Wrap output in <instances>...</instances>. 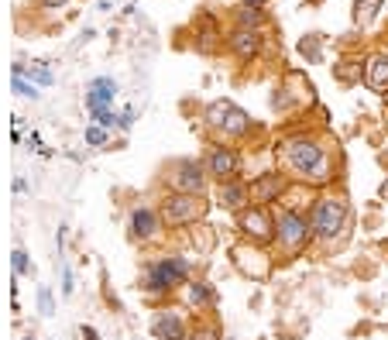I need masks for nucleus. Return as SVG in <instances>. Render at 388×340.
I'll use <instances>...</instances> for the list:
<instances>
[{
	"label": "nucleus",
	"instance_id": "f257e3e1",
	"mask_svg": "<svg viewBox=\"0 0 388 340\" xmlns=\"http://www.w3.org/2000/svg\"><path fill=\"white\" fill-rule=\"evenodd\" d=\"M285 158H289L292 172H299L302 179H313V182H323V179H326V172H330L326 151H323L316 141H306V138H295V141H289V148H285Z\"/></svg>",
	"mask_w": 388,
	"mask_h": 340
},
{
	"label": "nucleus",
	"instance_id": "f03ea898",
	"mask_svg": "<svg viewBox=\"0 0 388 340\" xmlns=\"http://www.w3.org/2000/svg\"><path fill=\"white\" fill-rule=\"evenodd\" d=\"M206 213V199L203 196H193V193H175L165 199L162 206V217L169 227H182V223H193Z\"/></svg>",
	"mask_w": 388,
	"mask_h": 340
},
{
	"label": "nucleus",
	"instance_id": "7ed1b4c3",
	"mask_svg": "<svg viewBox=\"0 0 388 340\" xmlns=\"http://www.w3.org/2000/svg\"><path fill=\"white\" fill-rule=\"evenodd\" d=\"M186 275H189V265H186L182 258H162V261H155V265L148 268L145 285H148L151 292H169V289L182 285Z\"/></svg>",
	"mask_w": 388,
	"mask_h": 340
},
{
	"label": "nucleus",
	"instance_id": "20e7f679",
	"mask_svg": "<svg viewBox=\"0 0 388 340\" xmlns=\"http://www.w3.org/2000/svg\"><path fill=\"white\" fill-rule=\"evenodd\" d=\"M309 230H313V223H309L302 213H295V210H285V213L278 217V244H282L289 254H299V251L309 244Z\"/></svg>",
	"mask_w": 388,
	"mask_h": 340
},
{
	"label": "nucleus",
	"instance_id": "39448f33",
	"mask_svg": "<svg viewBox=\"0 0 388 340\" xmlns=\"http://www.w3.org/2000/svg\"><path fill=\"white\" fill-rule=\"evenodd\" d=\"M343 220H347V203L343 199H319L316 217H313V230L319 237H333V234L343 230Z\"/></svg>",
	"mask_w": 388,
	"mask_h": 340
},
{
	"label": "nucleus",
	"instance_id": "423d86ee",
	"mask_svg": "<svg viewBox=\"0 0 388 340\" xmlns=\"http://www.w3.org/2000/svg\"><path fill=\"white\" fill-rule=\"evenodd\" d=\"M206 121H210L213 127H223V134H244V131H247V114L237 110L230 100H217V104H210Z\"/></svg>",
	"mask_w": 388,
	"mask_h": 340
},
{
	"label": "nucleus",
	"instance_id": "0eeeda50",
	"mask_svg": "<svg viewBox=\"0 0 388 340\" xmlns=\"http://www.w3.org/2000/svg\"><path fill=\"white\" fill-rule=\"evenodd\" d=\"M237 223H241V230H244L247 237H254V241H271V237H275V223H271V217H268L265 206L241 210Z\"/></svg>",
	"mask_w": 388,
	"mask_h": 340
},
{
	"label": "nucleus",
	"instance_id": "6e6552de",
	"mask_svg": "<svg viewBox=\"0 0 388 340\" xmlns=\"http://www.w3.org/2000/svg\"><path fill=\"white\" fill-rule=\"evenodd\" d=\"M172 186L179 193H193V196H203L206 189V175H203V165L199 162H179L175 165V175H172Z\"/></svg>",
	"mask_w": 388,
	"mask_h": 340
},
{
	"label": "nucleus",
	"instance_id": "1a4fd4ad",
	"mask_svg": "<svg viewBox=\"0 0 388 340\" xmlns=\"http://www.w3.org/2000/svg\"><path fill=\"white\" fill-rule=\"evenodd\" d=\"M206 172L217 175L220 182H234V175L241 172V158L230 148H213L210 158H206Z\"/></svg>",
	"mask_w": 388,
	"mask_h": 340
},
{
	"label": "nucleus",
	"instance_id": "9d476101",
	"mask_svg": "<svg viewBox=\"0 0 388 340\" xmlns=\"http://www.w3.org/2000/svg\"><path fill=\"white\" fill-rule=\"evenodd\" d=\"M114 97H117V83H114L110 76H100V80H93L90 90H86V110H90V114L110 110Z\"/></svg>",
	"mask_w": 388,
	"mask_h": 340
},
{
	"label": "nucleus",
	"instance_id": "9b49d317",
	"mask_svg": "<svg viewBox=\"0 0 388 340\" xmlns=\"http://www.w3.org/2000/svg\"><path fill=\"white\" fill-rule=\"evenodd\" d=\"M158 217H155V210H148V206H134L131 210V234L134 237H141V241H148V237H155L158 234Z\"/></svg>",
	"mask_w": 388,
	"mask_h": 340
},
{
	"label": "nucleus",
	"instance_id": "f8f14e48",
	"mask_svg": "<svg viewBox=\"0 0 388 340\" xmlns=\"http://www.w3.org/2000/svg\"><path fill=\"white\" fill-rule=\"evenodd\" d=\"M151 333L158 340H186V330H182V319L175 313H158L151 319Z\"/></svg>",
	"mask_w": 388,
	"mask_h": 340
},
{
	"label": "nucleus",
	"instance_id": "ddd939ff",
	"mask_svg": "<svg viewBox=\"0 0 388 340\" xmlns=\"http://www.w3.org/2000/svg\"><path fill=\"white\" fill-rule=\"evenodd\" d=\"M230 49L237 52V59H254L258 56V49H261V35L258 32H247V28H237L234 32V38H230Z\"/></svg>",
	"mask_w": 388,
	"mask_h": 340
},
{
	"label": "nucleus",
	"instance_id": "4468645a",
	"mask_svg": "<svg viewBox=\"0 0 388 340\" xmlns=\"http://www.w3.org/2000/svg\"><path fill=\"white\" fill-rule=\"evenodd\" d=\"M285 189V182H282V175H261V179H254L251 182V196H254V203H271V199H278V193Z\"/></svg>",
	"mask_w": 388,
	"mask_h": 340
},
{
	"label": "nucleus",
	"instance_id": "2eb2a0df",
	"mask_svg": "<svg viewBox=\"0 0 388 340\" xmlns=\"http://www.w3.org/2000/svg\"><path fill=\"white\" fill-rule=\"evenodd\" d=\"M364 80H367V86H371L374 93H388V56H374V59L367 62Z\"/></svg>",
	"mask_w": 388,
	"mask_h": 340
},
{
	"label": "nucleus",
	"instance_id": "dca6fc26",
	"mask_svg": "<svg viewBox=\"0 0 388 340\" xmlns=\"http://www.w3.org/2000/svg\"><path fill=\"white\" fill-rule=\"evenodd\" d=\"M247 196H251V193H247V186H241V182H220V189H217V203L227 206V210H241V203H244Z\"/></svg>",
	"mask_w": 388,
	"mask_h": 340
},
{
	"label": "nucleus",
	"instance_id": "f3484780",
	"mask_svg": "<svg viewBox=\"0 0 388 340\" xmlns=\"http://www.w3.org/2000/svg\"><path fill=\"white\" fill-rule=\"evenodd\" d=\"M25 76H28L32 83H38V86H52V83H56L49 62H32V66H25Z\"/></svg>",
	"mask_w": 388,
	"mask_h": 340
},
{
	"label": "nucleus",
	"instance_id": "a211bd4d",
	"mask_svg": "<svg viewBox=\"0 0 388 340\" xmlns=\"http://www.w3.org/2000/svg\"><path fill=\"white\" fill-rule=\"evenodd\" d=\"M189 302L199 309V306H213L217 302V292L206 285V282H196V285H189Z\"/></svg>",
	"mask_w": 388,
	"mask_h": 340
},
{
	"label": "nucleus",
	"instance_id": "6ab92c4d",
	"mask_svg": "<svg viewBox=\"0 0 388 340\" xmlns=\"http://www.w3.org/2000/svg\"><path fill=\"white\" fill-rule=\"evenodd\" d=\"M378 11H381V0H354V18H357L361 25L374 21Z\"/></svg>",
	"mask_w": 388,
	"mask_h": 340
},
{
	"label": "nucleus",
	"instance_id": "aec40b11",
	"mask_svg": "<svg viewBox=\"0 0 388 340\" xmlns=\"http://www.w3.org/2000/svg\"><path fill=\"white\" fill-rule=\"evenodd\" d=\"M14 93L25 100H38V86L25 80V66H14Z\"/></svg>",
	"mask_w": 388,
	"mask_h": 340
},
{
	"label": "nucleus",
	"instance_id": "412c9836",
	"mask_svg": "<svg viewBox=\"0 0 388 340\" xmlns=\"http://www.w3.org/2000/svg\"><path fill=\"white\" fill-rule=\"evenodd\" d=\"M11 265H14V275H32V261H28V254L21 247L11 254Z\"/></svg>",
	"mask_w": 388,
	"mask_h": 340
},
{
	"label": "nucleus",
	"instance_id": "4be33fe9",
	"mask_svg": "<svg viewBox=\"0 0 388 340\" xmlns=\"http://www.w3.org/2000/svg\"><path fill=\"white\" fill-rule=\"evenodd\" d=\"M299 49H302V56H309V59L316 62V59H319V35H309V42H302Z\"/></svg>",
	"mask_w": 388,
	"mask_h": 340
},
{
	"label": "nucleus",
	"instance_id": "5701e85b",
	"mask_svg": "<svg viewBox=\"0 0 388 340\" xmlns=\"http://www.w3.org/2000/svg\"><path fill=\"white\" fill-rule=\"evenodd\" d=\"M38 306H42V313H45V316H52V313H56V302H52V292H49L45 285L38 289Z\"/></svg>",
	"mask_w": 388,
	"mask_h": 340
},
{
	"label": "nucleus",
	"instance_id": "b1692460",
	"mask_svg": "<svg viewBox=\"0 0 388 340\" xmlns=\"http://www.w3.org/2000/svg\"><path fill=\"white\" fill-rule=\"evenodd\" d=\"M241 25H261V11L258 8H241Z\"/></svg>",
	"mask_w": 388,
	"mask_h": 340
},
{
	"label": "nucleus",
	"instance_id": "393cba45",
	"mask_svg": "<svg viewBox=\"0 0 388 340\" xmlns=\"http://www.w3.org/2000/svg\"><path fill=\"white\" fill-rule=\"evenodd\" d=\"M86 141L90 145H107V131L100 124H93V127H86Z\"/></svg>",
	"mask_w": 388,
	"mask_h": 340
},
{
	"label": "nucleus",
	"instance_id": "a878e982",
	"mask_svg": "<svg viewBox=\"0 0 388 340\" xmlns=\"http://www.w3.org/2000/svg\"><path fill=\"white\" fill-rule=\"evenodd\" d=\"M193 340H220V333H217V326H199L193 333Z\"/></svg>",
	"mask_w": 388,
	"mask_h": 340
},
{
	"label": "nucleus",
	"instance_id": "bb28decb",
	"mask_svg": "<svg viewBox=\"0 0 388 340\" xmlns=\"http://www.w3.org/2000/svg\"><path fill=\"white\" fill-rule=\"evenodd\" d=\"M62 295H73V271H69V265H62Z\"/></svg>",
	"mask_w": 388,
	"mask_h": 340
},
{
	"label": "nucleus",
	"instance_id": "cd10ccee",
	"mask_svg": "<svg viewBox=\"0 0 388 340\" xmlns=\"http://www.w3.org/2000/svg\"><path fill=\"white\" fill-rule=\"evenodd\" d=\"M134 117H138V110H134V107H128V110L121 114V131H128V127L134 124Z\"/></svg>",
	"mask_w": 388,
	"mask_h": 340
},
{
	"label": "nucleus",
	"instance_id": "c85d7f7f",
	"mask_svg": "<svg viewBox=\"0 0 388 340\" xmlns=\"http://www.w3.org/2000/svg\"><path fill=\"white\" fill-rule=\"evenodd\" d=\"M66 4V0H42V8H49V11H59Z\"/></svg>",
	"mask_w": 388,
	"mask_h": 340
},
{
	"label": "nucleus",
	"instance_id": "c756f323",
	"mask_svg": "<svg viewBox=\"0 0 388 340\" xmlns=\"http://www.w3.org/2000/svg\"><path fill=\"white\" fill-rule=\"evenodd\" d=\"M83 340H100V337H97V330H93V326H86V323H83Z\"/></svg>",
	"mask_w": 388,
	"mask_h": 340
},
{
	"label": "nucleus",
	"instance_id": "7c9ffc66",
	"mask_svg": "<svg viewBox=\"0 0 388 340\" xmlns=\"http://www.w3.org/2000/svg\"><path fill=\"white\" fill-rule=\"evenodd\" d=\"M14 193H28V182L25 179H14Z\"/></svg>",
	"mask_w": 388,
	"mask_h": 340
},
{
	"label": "nucleus",
	"instance_id": "2f4dec72",
	"mask_svg": "<svg viewBox=\"0 0 388 340\" xmlns=\"http://www.w3.org/2000/svg\"><path fill=\"white\" fill-rule=\"evenodd\" d=\"M265 0H244V8H261Z\"/></svg>",
	"mask_w": 388,
	"mask_h": 340
},
{
	"label": "nucleus",
	"instance_id": "473e14b6",
	"mask_svg": "<svg viewBox=\"0 0 388 340\" xmlns=\"http://www.w3.org/2000/svg\"><path fill=\"white\" fill-rule=\"evenodd\" d=\"M378 193H381V199H388V182H381V189H378Z\"/></svg>",
	"mask_w": 388,
	"mask_h": 340
},
{
	"label": "nucleus",
	"instance_id": "72a5a7b5",
	"mask_svg": "<svg viewBox=\"0 0 388 340\" xmlns=\"http://www.w3.org/2000/svg\"><path fill=\"white\" fill-rule=\"evenodd\" d=\"M25 340H35V337H25Z\"/></svg>",
	"mask_w": 388,
	"mask_h": 340
}]
</instances>
